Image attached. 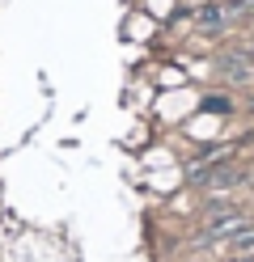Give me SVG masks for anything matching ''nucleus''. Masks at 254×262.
Masks as SVG:
<instances>
[{"label": "nucleus", "mask_w": 254, "mask_h": 262, "mask_svg": "<svg viewBox=\"0 0 254 262\" xmlns=\"http://www.w3.org/2000/svg\"><path fill=\"white\" fill-rule=\"evenodd\" d=\"M242 228H246V216H237V211H225V216H212L208 237H212V241H229L233 233H242Z\"/></svg>", "instance_id": "nucleus-1"}, {"label": "nucleus", "mask_w": 254, "mask_h": 262, "mask_svg": "<svg viewBox=\"0 0 254 262\" xmlns=\"http://www.w3.org/2000/svg\"><path fill=\"white\" fill-rule=\"evenodd\" d=\"M220 21H225V5H203L199 9V26L203 30H220Z\"/></svg>", "instance_id": "nucleus-2"}]
</instances>
